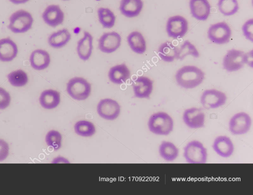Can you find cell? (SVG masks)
<instances>
[{
  "label": "cell",
  "instance_id": "ac0fdd59",
  "mask_svg": "<svg viewBox=\"0 0 253 195\" xmlns=\"http://www.w3.org/2000/svg\"><path fill=\"white\" fill-rule=\"evenodd\" d=\"M108 76L111 82L119 85L126 83L130 78V72L126 64L122 63L111 67Z\"/></svg>",
  "mask_w": 253,
  "mask_h": 195
},
{
  "label": "cell",
  "instance_id": "8fae6325",
  "mask_svg": "<svg viewBox=\"0 0 253 195\" xmlns=\"http://www.w3.org/2000/svg\"><path fill=\"white\" fill-rule=\"evenodd\" d=\"M121 107L118 102L111 98L102 99L97 105V112L102 118L114 120L119 115Z\"/></svg>",
  "mask_w": 253,
  "mask_h": 195
},
{
  "label": "cell",
  "instance_id": "d6986e66",
  "mask_svg": "<svg viewBox=\"0 0 253 195\" xmlns=\"http://www.w3.org/2000/svg\"><path fill=\"white\" fill-rule=\"evenodd\" d=\"M18 48L16 44L9 37L0 39V61H12L17 56Z\"/></svg>",
  "mask_w": 253,
  "mask_h": 195
},
{
  "label": "cell",
  "instance_id": "4dcf8cb0",
  "mask_svg": "<svg viewBox=\"0 0 253 195\" xmlns=\"http://www.w3.org/2000/svg\"><path fill=\"white\" fill-rule=\"evenodd\" d=\"M7 77L9 83L14 87H23L28 82L27 74L22 69H17L10 72Z\"/></svg>",
  "mask_w": 253,
  "mask_h": 195
},
{
  "label": "cell",
  "instance_id": "44dd1931",
  "mask_svg": "<svg viewBox=\"0 0 253 195\" xmlns=\"http://www.w3.org/2000/svg\"><path fill=\"white\" fill-rule=\"evenodd\" d=\"M30 63L32 67L37 70L46 68L50 63L49 53L44 50L38 49L34 50L30 56Z\"/></svg>",
  "mask_w": 253,
  "mask_h": 195
},
{
  "label": "cell",
  "instance_id": "7402d4cb",
  "mask_svg": "<svg viewBox=\"0 0 253 195\" xmlns=\"http://www.w3.org/2000/svg\"><path fill=\"white\" fill-rule=\"evenodd\" d=\"M143 7L142 0H121L119 9L121 14L125 17L133 18L139 15Z\"/></svg>",
  "mask_w": 253,
  "mask_h": 195
},
{
  "label": "cell",
  "instance_id": "277c9868",
  "mask_svg": "<svg viewBox=\"0 0 253 195\" xmlns=\"http://www.w3.org/2000/svg\"><path fill=\"white\" fill-rule=\"evenodd\" d=\"M183 157L189 163H205L207 161L208 152L202 143L198 140H192L184 147Z\"/></svg>",
  "mask_w": 253,
  "mask_h": 195
},
{
  "label": "cell",
  "instance_id": "30bf717a",
  "mask_svg": "<svg viewBox=\"0 0 253 195\" xmlns=\"http://www.w3.org/2000/svg\"><path fill=\"white\" fill-rule=\"evenodd\" d=\"M244 53L243 51L235 49L228 50L223 58V68L230 72L242 68L245 65Z\"/></svg>",
  "mask_w": 253,
  "mask_h": 195
},
{
  "label": "cell",
  "instance_id": "5bb4252c",
  "mask_svg": "<svg viewBox=\"0 0 253 195\" xmlns=\"http://www.w3.org/2000/svg\"><path fill=\"white\" fill-rule=\"evenodd\" d=\"M132 87L135 98H149L153 91V81L147 76H140L133 81Z\"/></svg>",
  "mask_w": 253,
  "mask_h": 195
},
{
  "label": "cell",
  "instance_id": "5b68a950",
  "mask_svg": "<svg viewBox=\"0 0 253 195\" xmlns=\"http://www.w3.org/2000/svg\"><path fill=\"white\" fill-rule=\"evenodd\" d=\"M9 21L8 29L15 33H20L28 31L32 28L34 20L30 13L20 9L13 13Z\"/></svg>",
  "mask_w": 253,
  "mask_h": 195
},
{
  "label": "cell",
  "instance_id": "e0dca14e",
  "mask_svg": "<svg viewBox=\"0 0 253 195\" xmlns=\"http://www.w3.org/2000/svg\"><path fill=\"white\" fill-rule=\"evenodd\" d=\"M212 147L215 153L222 158L230 157L234 150L232 141L226 135L216 137L213 142Z\"/></svg>",
  "mask_w": 253,
  "mask_h": 195
},
{
  "label": "cell",
  "instance_id": "8d00e7d4",
  "mask_svg": "<svg viewBox=\"0 0 253 195\" xmlns=\"http://www.w3.org/2000/svg\"><path fill=\"white\" fill-rule=\"evenodd\" d=\"M244 64L251 67H253V50H251L244 53Z\"/></svg>",
  "mask_w": 253,
  "mask_h": 195
},
{
  "label": "cell",
  "instance_id": "2e32d148",
  "mask_svg": "<svg viewBox=\"0 0 253 195\" xmlns=\"http://www.w3.org/2000/svg\"><path fill=\"white\" fill-rule=\"evenodd\" d=\"M189 4L193 17L199 21L207 20L211 10L208 0H190Z\"/></svg>",
  "mask_w": 253,
  "mask_h": 195
},
{
  "label": "cell",
  "instance_id": "6da1fadb",
  "mask_svg": "<svg viewBox=\"0 0 253 195\" xmlns=\"http://www.w3.org/2000/svg\"><path fill=\"white\" fill-rule=\"evenodd\" d=\"M205 73L195 65H184L175 73V79L178 86L186 89H193L199 86L204 81Z\"/></svg>",
  "mask_w": 253,
  "mask_h": 195
},
{
  "label": "cell",
  "instance_id": "d4e9b609",
  "mask_svg": "<svg viewBox=\"0 0 253 195\" xmlns=\"http://www.w3.org/2000/svg\"><path fill=\"white\" fill-rule=\"evenodd\" d=\"M71 35L67 29H63L53 32L48 37L49 45L54 48H61L70 40Z\"/></svg>",
  "mask_w": 253,
  "mask_h": 195
},
{
  "label": "cell",
  "instance_id": "836d02e7",
  "mask_svg": "<svg viewBox=\"0 0 253 195\" xmlns=\"http://www.w3.org/2000/svg\"><path fill=\"white\" fill-rule=\"evenodd\" d=\"M242 31L245 37L253 42V19L251 18L246 21L242 27Z\"/></svg>",
  "mask_w": 253,
  "mask_h": 195
},
{
  "label": "cell",
  "instance_id": "f1b7e54d",
  "mask_svg": "<svg viewBox=\"0 0 253 195\" xmlns=\"http://www.w3.org/2000/svg\"><path fill=\"white\" fill-rule=\"evenodd\" d=\"M217 6L219 12L226 16L234 15L239 8L237 0H218Z\"/></svg>",
  "mask_w": 253,
  "mask_h": 195
},
{
  "label": "cell",
  "instance_id": "83f0119b",
  "mask_svg": "<svg viewBox=\"0 0 253 195\" xmlns=\"http://www.w3.org/2000/svg\"><path fill=\"white\" fill-rule=\"evenodd\" d=\"M97 14L99 23L104 28L110 29L114 26L116 17L110 9L100 7L97 10Z\"/></svg>",
  "mask_w": 253,
  "mask_h": 195
},
{
  "label": "cell",
  "instance_id": "ffe728a7",
  "mask_svg": "<svg viewBox=\"0 0 253 195\" xmlns=\"http://www.w3.org/2000/svg\"><path fill=\"white\" fill-rule=\"evenodd\" d=\"M93 37L87 31L84 32V36L77 42V53L80 59L87 61L92 54Z\"/></svg>",
  "mask_w": 253,
  "mask_h": 195
},
{
  "label": "cell",
  "instance_id": "e575fe53",
  "mask_svg": "<svg viewBox=\"0 0 253 195\" xmlns=\"http://www.w3.org/2000/svg\"><path fill=\"white\" fill-rule=\"evenodd\" d=\"M11 97L9 94L3 88L0 87V109L7 108L10 104Z\"/></svg>",
  "mask_w": 253,
  "mask_h": 195
},
{
  "label": "cell",
  "instance_id": "cb8c5ba5",
  "mask_svg": "<svg viewBox=\"0 0 253 195\" xmlns=\"http://www.w3.org/2000/svg\"><path fill=\"white\" fill-rule=\"evenodd\" d=\"M127 42L134 53L143 54L146 50V43L142 34L138 31L131 32L127 36Z\"/></svg>",
  "mask_w": 253,
  "mask_h": 195
},
{
  "label": "cell",
  "instance_id": "4316f807",
  "mask_svg": "<svg viewBox=\"0 0 253 195\" xmlns=\"http://www.w3.org/2000/svg\"><path fill=\"white\" fill-rule=\"evenodd\" d=\"M159 153L165 161L172 162L178 156L179 150L171 142L163 141L159 145Z\"/></svg>",
  "mask_w": 253,
  "mask_h": 195
},
{
  "label": "cell",
  "instance_id": "7c38bea8",
  "mask_svg": "<svg viewBox=\"0 0 253 195\" xmlns=\"http://www.w3.org/2000/svg\"><path fill=\"white\" fill-rule=\"evenodd\" d=\"M122 37L118 32L104 33L98 39V47L103 53L110 54L116 51L121 46Z\"/></svg>",
  "mask_w": 253,
  "mask_h": 195
},
{
  "label": "cell",
  "instance_id": "f35d334b",
  "mask_svg": "<svg viewBox=\"0 0 253 195\" xmlns=\"http://www.w3.org/2000/svg\"><path fill=\"white\" fill-rule=\"evenodd\" d=\"M11 2L15 4L25 3L30 0H9Z\"/></svg>",
  "mask_w": 253,
  "mask_h": 195
},
{
  "label": "cell",
  "instance_id": "3957f363",
  "mask_svg": "<svg viewBox=\"0 0 253 195\" xmlns=\"http://www.w3.org/2000/svg\"><path fill=\"white\" fill-rule=\"evenodd\" d=\"M91 90L90 83L81 77L71 78L66 85V91L68 95L77 100L87 99L90 94Z\"/></svg>",
  "mask_w": 253,
  "mask_h": 195
},
{
  "label": "cell",
  "instance_id": "74e56055",
  "mask_svg": "<svg viewBox=\"0 0 253 195\" xmlns=\"http://www.w3.org/2000/svg\"><path fill=\"white\" fill-rule=\"evenodd\" d=\"M52 163H69L70 162L65 158L61 156H58L55 158L52 161Z\"/></svg>",
  "mask_w": 253,
  "mask_h": 195
},
{
  "label": "cell",
  "instance_id": "9a60e30c",
  "mask_svg": "<svg viewBox=\"0 0 253 195\" xmlns=\"http://www.w3.org/2000/svg\"><path fill=\"white\" fill-rule=\"evenodd\" d=\"M42 18L45 24L55 28L63 22L64 13L58 5H48L42 14Z\"/></svg>",
  "mask_w": 253,
  "mask_h": 195
},
{
  "label": "cell",
  "instance_id": "52a82bcc",
  "mask_svg": "<svg viewBox=\"0 0 253 195\" xmlns=\"http://www.w3.org/2000/svg\"><path fill=\"white\" fill-rule=\"evenodd\" d=\"M226 94L216 89L205 90L200 97V102L207 109H215L224 105L227 100Z\"/></svg>",
  "mask_w": 253,
  "mask_h": 195
},
{
  "label": "cell",
  "instance_id": "4fadbf2b",
  "mask_svg": "<svg viewBox=\"0 0 253 195\" xmlns=\"http://www.w3.org/2000/svg\"><path fill=\"white\" fill-rule=\"evenodd\" d=\"M182 120L184 123L191 129H199L204 127L205 114L197 107H191L183 112Z\"/></svg>",
  "mask_w": 253,
  "mask_h": 195
},
{
  "label": "cell",
  "instance_id": "484cf974",
  "mask_svg": "<svg viewBox=\"0 0 253 195\" xmlns=\"http://www.w3.org/2000/svg\"><path fill=\"white\" fill-rule=\"evenodd\" d=\"M178 49L170 41L163 43L159 46L158 54L160 59L168 63L173 62L177 58Z\"/></svg>",
  "mask_w": 253,
  "mask_h": 195
},
{
  "label": "cell",
  "instance_id": "d6a6232c",
  "mask_svg": "<svg viewBox=\"0 0 253 195\" xmlns=\"http://www.w3.org/2000/svg\"><path fill=\"white\" fill-rule=\"evenodd\" d=\"M45 140L47 145L54 150H58L61 147L62 135L57 130H49L46 134Z\"/></svg>",
  "mask_w": 253,
  "mask_h": 195
},
{
  "label": "cell",
  "instance_id": "1f68e13d",
  "mask_svg": "<svg viewBox=\"0 0 253 195\" xmlns=\"http://www.w3.org/2000/svg\"><path fill=\"white\" fill-rule=\"evenodd\" d=\"M191 56L195 58L199 57V52L196 47L189 40L184 41L178 50L176 59L183 60L187 56Z\"/></svg>",
  "mask_w": 253,
  "mask_h": 195
},
{
  "label": "cell",
  "instance_id": "d590c367",
  "mask_svg": "<svg viewBox=\"0 0 253 195\" xmlns=\"http://www.w3.org/2000/svg\"><path fill=\"white\" fill-rule=\"evenodd\" d=\"M9 153V146L3 139H0V162L5 160Z\"/></svg>",
  "mask_w": 253,
  "mask_h": 195
},
{
  "label": "cell",
  "instance_id": "ba28073f",
  "mask_svg": "<svg viewBox=\"0 0 253 195\" xmlns=\"http://www.w3.org/2000/svg\"><path fill=\"white\" fill-rule=\"evenodd\" d=\"M188 29V21L182 16L174 15L167 20L166 32L170 37L174 39L182 38L186 34Z\"/></svg>",
  "mask_w": 253,
  "mask_h": 195
},
{
  "label": "cell",
  "instance_id": "7a4b0ae2",
  "mask_svg": "<svg viewBox=\"0 0 253 195\" xmlns=\"http://www.w3.org/2000/svg\"><path fill=\"white\" fill-rule=\"evenodd\" d=\"M173 126L172 118L165 112H158L153 114L148 121L149 130L156 135H169L172 131Z\"/></svg>",
  "mask_w": 253,
  "mask_h": 195
},
{
  "label": "cell",
  "instance_id": "ab89813d",
  "mask_svg": "<svg viewBox=\"0 0 253 195\" xmlns=\"http://www.w3.org/2000/svg\"></svg>",
  "mask_w": 253,
  "mask_h": 195
},
{
  "label": "cell",
  "instance_id": "603a6c76",
  "mask_svg": "<svg viewBox=\"0 0 253 195\" xmlns=\"http://www.w3.org/2000/svg\"><path fill=\"white\" fill-rule=\"evenodd\" d=\"M39 101L41 106L45 109L55 108L60 102V94L54 90H45L41 94Z\"/></svg>",
  "mask_w": 253,
  "mask_h": 195
},
{
  "label": "cell",
  "instance_id": "9c48e42d",
  "mask_svg": "<svg viewBox=\"0 0 253 195\" xmlns=\"http://www.w3.org/2000/svg\"><path fill=\"white\" fill-rule=\"evenodd\" d=\"M251 126L252 119L245 112L235 114L229 122V130L234 135H243L247 133Z\"/></svg>",
  "mask_w": 253,
  "mask_h": 195
},
{
  "label": "cell",
  "instance_id": "f546056e",
  "mask_svg": "<svg viewBox=\"0 0 253 195\" xmlns=\"http://www.w3.org/2000/svg\"><path fill=\"white\" fill-rule=\"evenodd\" d=\"M74 130L79 135L89 137L95 133V128L91 122L86 120H81L75 123Z\"/></svg>",
  "mask_w": 253,
  "mask_h": 195
},
{
  "label": "cell",
  "instance_id": "8992f818",
  "mask_svg": "<svg viewBox=\"0 0 253 195\" xmlns=\"http://www.w3.org/2000/svg\"><path fill=\"white\" fill-rule=\"evenodd\" d=\"M231 30L225 22H220L211 25L208 29V38L213 43L221 45L229 42Z\"/></svg>",
  "mask_w": 253,
  "mask_h": 195
}]
</instances>
